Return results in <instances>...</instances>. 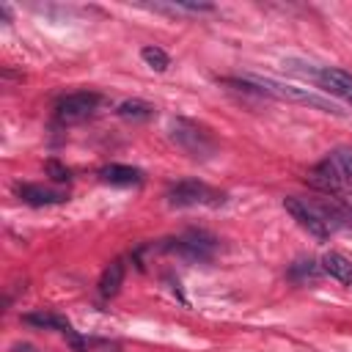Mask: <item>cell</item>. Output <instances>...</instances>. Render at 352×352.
<instances>
[{
  "mask_svg": "<svg viewBox=\"0 0 352 352\" xmlns=\"http://www.w3.org/2000/svg\"><path fill=\"white\" fill-rule=\"evenodd\" d=\"M283 206L297 220V226L316 239H327L341 228H352V206L336 195H314V198L286 195Z\"/></svg>",
  "mask_w": 352,
  "mask_h": 352,
  "instance_id": "obj_1",
  "label": "cell"
},
{
  "mask_svg": "<svg viewBox=\"0 0 352 352\" xmlns=\"http://www.w3.org/2000/svg\"><path fill=\"white\" fill-rule=\"evenodd\" d=\"M223 85H231L236 91H245V94H258V96H272V99H286V102H297V104H308V107H316L322 113H333V116H341L338 104H333L330 99L308 91V88H297V85H286V82H278V80H270V77H256V74H242V77H223L220 80Z\"/></svg>",
  "mask_w": 352,
  "mask_h": 352,
  "instance_id": "obj_2",
  "label": "cell"
},
{
  "mask_svg": "<svg viewBox=\"0 0 352 352\" xmlns=\"http://www.w3.org/2000/svg\"><path fill=\"white\" fill-rule=\"evenodd\" d=\"M308 184L322 195L344 198L352 192V146L333 148L308 170Z\"/></svg>",
  "mask_w": 352,
  "mask_h": 352,
  "instance_id": "obj_3",
  "label": "cell"
},
{
  "mask_svg": "<svg viewBox=\"0 0 352 352\" xmlns=\"http://www.w3.org/2000/svg\"><path fill=\"white\" fill-rule=\"evenodd\" d=\"M286 72L314 82L319 91L346 102L352 107V74L346 69H338V66H319V63H305V60H297V58H289L283 60Z\"/></svg>",
  "mask_w": 352,
  "mask_h": 352,
  "instance_id": "obj_4",
  "label": "cell"
},
{
  "mask_svg": "<svg viewBox=\"0 0 352 352\" xmlns=\"http://www.w3.org/2000/svg\"><path fill=\"white\" fill-rule=\"evenodd\" d=\"M170 140L184 151L190 154L192 160H209L212 154H217V140L214 135L198 124V121H190V118H173L170 121Z\"/></svg>",
  "mask_w": 352,
  "mask_h": 352,
  "instance_id": "obj_5",
  "label": "cell"
},
{
  "mask_svg": "<svg viewBox=\"0 0 352 352\" xmlns=\"http://www.w3.org/2000/svg\"><path fill=\"white\" fill-rule=\"evenodd\" d=\"M165 198L176 209H187V206H217V204L226 201V195L220 190L209 187L201 179H182V182L170 184L168 192H165Z\"/></svg>",
  "mask_w": 352,
  "mask_h": 352,
  "instance_id": "obj_6",
  "label": "cell"
},
{
  "mask_svg": "<svg viewBox=\"0 0 352 352\" xmlns=\"http://www.w3.org/2000/svg\"><path fill=\"white\" fill-rule=\"evenodd\" d=\"M99 104H102V94H96V91H74V94H66L55 104V121L60 126L80 124V121L91 118L99 110Z\"/></svg>",
  "mask_w": 352,
  "mask_h": 352,
  "instance_id": "obj_7",
  "label": "cell"
},
{
  "mask_svg": "<svg viewBox=\"0 0 352 352\" xmlns=\"http://www.w3.org/2000/svg\"><path fill=\"white\" fill-rule=\"evenodd\" d=\"M162 250L168 253H176L182 258H190V261H209L217 250V239L206 231H187L176 239H168L162 245Z\"/></svg>",
  "mask_w": 352,
  "mask_h": 352,
  "instance_id": "obj_8",
  "label": "cell"
},
{
  "mask_svg": "<svg viewBox=\"0 0 352 352\" xmlns=\"http://www.w3.org/2000/svg\"><path fill=\"white\" fill-rule=\"evenodd\" d=\"M25 324H33V327H41V330H58L69 338V344L77 349V352H85V341L77 336V330L69 324V319H63L60 314L55 311H33V314H25L22 316Z\"/></svg>",
  "mask_w": 352,
  "mask_h": 352,
  "instance_id": "obj_9",
  "label": "cell"
},
{
  "mask_svg": "<svg viewBox=\"0 0 352 352\" xmlns=\"http://www.w3.org/2000/svg\"><path fill=\"white\" fill-rule=\"evenodd\" d=\"M19 201L28 204V206H52V204H63L66 201V190H52V187H44V184H16L14 187Z\"/></svg>",
  "mask_w": 352,
  "mask_h": 352,
  "instance_id": "obj_10",
  "label": "cell"
},
{
  "mask_svg": "<svg viewBox=\"0 0 352 352\" xmlns=\"http://www.w3.org/2000/svg\"><path fill=\"white\" fill-rule=\"evenodd\" d=\"M99 179L113 184V187H138L143 184V170L140 168H132V165H118V162H110L99 170Z\"/></svg>",
  "mask_w": 352,
  "mask_h": 352,
  "instance_id": "obj_11",
  "label": "cell"
},
{
  "mask_svg": "<svg viewBox=\"0 0 352 352\" xmlns=\"http://www.w3.org/2000/svg\"><path fill=\"white\" fill-rule=\"evenodd\" d=\"M124 275H126V264H124V258H113L104 270H102V275H99V297H104V300H110V297H116L118 294V289H121V283H124Z\"/></svg>",
  "mask_w": 352,
  "mask_h": 352,
  "instance_id": "obj_12",
  "label": "cell"
},
{
  "mask_svg": "<svg viewBox=\"0 0 352 352\" xmlns=\"http://www.w3.org/2000/svg\"><path fill=\"white\" fill-rule=\"evenodd\" d=\"M322 272L336 278L338 283L352 286V261L346 256H341V253H324L322 256Z\"/></svg>",
  "mask_w": 352,
  "mask_h": 352,
  "instance_id": "obj_13",
  "label": "cell"
},
{
  "mask_svg": "<svg viewBox=\"0 0 352 352\" xmlns=\"http://www.w3.org/2000/svg\"><path fill=\"white\" fill-rule=\"evenodd\" d=\"M319 275H322V264H316L314 258H300L289 267V278L294 283H314L319 280Z\"/></svg>",
  "mask_w": 352,
  "mask_h": 352,
  "instance_id": "obj_14",
  "label": "cell"
},
{
  "mask_svg": "<svg viewBox=\"0 0 352 352\" xmlns=\"http://www.w3.org/2000/svg\"><path fill=\"white\" fill-rule=\"evenodd\" d=\"M116 113H118L121 118H126V121H146V118L154 116V104H148V102H143V99H126V102L118 104Z\"/></svg>",
  "mask_w": 352,
  "mask_h": 352,
  "instance_id": "obj_15",
  "label": "cell"
},
{
  "mask_svg": "<svg viewBox=\"0 0 352 352\" xmlns=\"http://www.w3.org/2000/svg\"><path fill=\"white\" fill-rule=\"evenodd\" d=\"M140 58L154 69V72H165L168 66H170V58H168V52L162 50V47H154V44H148V47H143L140 50Z\"/></svg>",
  "mask_w": 352,
  "mask_h": 352,
  "instance_id": "obj_16",
  "label": "cell"
},
{
  "mask_svg": "<svg viewBox=\"0 0 352 352\" xmlns=\"http://www.w3.org/2000/svg\"><path fill=\"white\" fill-rule=\"evenodd\" d=\"M47 170L52 173V179H55V182H69V170H63L58 162H47Z\"/></svg>",
  "mask_w": 352,
  "mask_h": 352,
  "instance_id": "obj_17",
  "label": "cell"
},
{
  "mask_svg": "<svg viewBox=\"0 0 352 352\" xmlns=\"http://www.w3.org/2000/svg\"><path fill=\"white\" fill-rule=\"evenodd\" d=\"M14 352H36V349H33V346H16Z\"/></svg>",
  "mask_w": 352,
  "mask_h": 352,
  "instance_id": "obj_18",
  "label": "cell"
}]
</instances>
